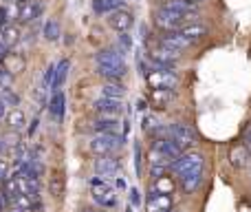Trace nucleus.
I'll return each mask as SVG.
<instances>
[{"label":"nucleus","mask_w":251,"mask_h":212,"mask_svg":"<svg viewBox=\"0 0 251 212\" xmlns=\"http://www.w3.org/2000/svg\"><path fill=\"white\" fill-rule=\"evenodd\" d=\"M181 183H183V190H185V192L199 190V186L203 183V168H196V170H192V173L183 175Z\"/></svg>","instance_id":"nucleus-18"},{"label":"nucleus","mask_w":251,"mask_h":212,"mask_svg":"<svg viewBox=\"0 0 251 212\" xmlns=\"http://www.w3.org/2000/svg\"><path fill=\"white\" fill-rule=\"evenodd\" d=\"M7 204H9L7 195H4V192H2V190H0V212H2L4 208H7Z\"/></svg>","instance_id":"nucleus-39"},{"label":"nucleus","mask_w":251,"mask_h":212,"mask_svg":"<svg viewBox=\"0 0 251 212\" xmlns=\"http://www.w3.org/2000/svg\"><path fill=\"white\" fill-rule=\"evenodd\" d=\"M95 60H97L100 75H104L108 80H122L126 75V71H128L124 53H119L117 49H104V51H100L95 56Z\"/></svg>","instance_id":"nucleus-1"},{"label":"nucleus","mask_w":251,"mask_h":212,"mask_svg":"<svg viewBox=\"0 0 251 212\" xmlns=\"http://www.w3.org/2000/svg\"><path fill=\"white\" fill-rule=\"evenodd\" d=\"M69 69H71V62L69 60H62L60 64H55V80H53V91H60L62 84L66 82V75H69Z\"/></svg>","instance_id":"nucleus-26"},{"label":"nucleus","mask_w":251,"mask_h":212,"mask_svg":"<svg viewBox=\"0 0 251 212\" xmlns=\"http://www.w3.org/2000/svg\"><path fill=\"white\" fill-rule=\"evenodd\" d=\"M249 159H251V152H249V148L245 146H236V148H231L229 151V161H231V166H236V168H243V166H247L249 164Z\"/></svg>","instance_id":"nucleus-20"},{"label":"nucleus","mask_w":251,"mask_h":212,"mask_svg":"<svg viewBox=\"0 0 251 212\" xmlns=\"http://www.w3.org/2000/svg\"><path fill=\"white\" fill-rule=\"evenodd\" d=\"M168 137H172L174 142L183 148V151L196 144L194 128H192V126H187V124H183V121H174V124L168 126Z\"/></svg>","instance_id":"nucleus-6"},{"label":"nucleus","mask_w":251,"mask_h":212,"mask_svg":"<svg viewBox=\"0 0 251 212\" xmlns=\"http://www.w3.org/2000/svg\"><path fill=\"white\" fill-rule=\"evenodd\" d=\"M124 0H93V11L104 16V13H113L117 9H122Z\"/></svg>","instance_id":"nucleus-22"},{"label":"nucleus","mask_w":251,"mask_h":212,"mask_svg":"<svg viewBox=\"0 0 251 212\" xmlns=\"http://www.w3.org/2000/svg\"><path fill=\"white\" fill-rule=\"evenodd\" d=\"M172 190H174V182H172V177H168V175L156 177L154 186H152V192H159V195H172Z\"/></svg>","instance_id":"nucleus-27"},{"label":"nucleus","mask_w":251,"mask_h":212,"mask_svg":"<svg viewBox=\"0 0 251 212\" xmlns=\"http://www.w3.org/2000/svg\"><path fill=\"white\" fill-rule=\"evenodd\" d=\"M4 121L9 124V128H13V130H20L22 126L26 124V117H25V113L20 111V108H9V113H7V117H4Z\"/></svg>","instance_id":"nucleus-25"},{"label":"nucleus","mask_w":251,"mask_h":212,"mask_svg":"<svg viewBox=\"0 0 251 212\" xmlns=\"http://www.w3.org/2000/svg\"><path fill=\"white\" fill-rule=\"evenodd\" d=\"M183 22H185V18H183L178 11H172V9L159 7L154 11V25L159 27L163 33H165V31H176Z\"/></svg>","instance_id":"nucleus-7"},{"label":"nucleus","mask_w":251,"mask_h":212,"mask_svg":"<svg viewBox=\"0 0 251 212\" xmlns=\"http://www.w3.org/2000/svg\"><path fill=\"white\" fill-rule=\"evenodd\" d=\"M62 29H60V22L57 20H47V25H44V38L51 40V42H55L57 38H60Z\"/></svg>","instance_id":"nucleus-30"},{"label":"nucleus","mask_w":251,"mask_h":212,"mask_svg":"<svg viewBox=\"0 0 251 212\" xmlns=\"http://www.w3.org/2000/svg\"><path fill=\"white\" fill-rule=\"evenodd\" d=\"M101 93H104L106 97H115V100H124L126 95V89L122 84L117 82V80H110V82L104 84V89H101Z\"/></svg>","instance_id":"nucleus-28"},{"label":"nucleus","mask_w":251,"mask_h":212,"mask_svg":"<svg viewBox=\"0 0 251 212\" xmlns=\"http://www.w3.org/2000/svg\"><path fill=\"white\" fill-rule=\"evenodd\" d=\"M93 128L97 130V133H119V128H122V124H119L117 117H110V115H104L101 120L93 121Z\"/></svg>","instance_id":"nucleus-19"},{"label":"nucleus","mask_w":251,"mask_h":212,"mask_svg":"<svg viewBox=\"0 0 251 212\" xmlns=\"http://www.w3.org/2000/svg\"><path fill=\"white\" fill-rule=\"evenodd\" d=\"M82 212H101V210H97V208H84Z\"/></svg>","instance_id":"nucleus-42"},{"label":"nucleus","mask_w":251,"mask_h":212,"mask_svg":"<svg viewBox=\"0 0 251 212\" xmlns=\"http://www.w3.org/2000/svg\"><path fill=\"white\" fill-rule=\"evenodd\" d=\"M7 53H9V49L4 47L2 40H0V64H2V60H4V56H7Z\"/></svg>","instance_id":"nucleus-40"},{"label":"nucleus","mask_w":251,"mask_h":212,"mask_svg":"<svg viewBox=\"0 0 251 212\" xmlns=\"http://www.w3.org/2000/svg\"><path fill=\"white\" fill-rule=\"evenodd\" d=\"M0 100H2L9 108H16L20 104V97H18V93L11 91V87H0Z\"/></svg>","instance_id":"nucleus-29"},{"label":"nucleus","mask_w":251,"mask_h":212,"mask_svg":"<svg viewBox=\"0 0 251 212\" xmlns=\"http://www.w3.org/2000/svg\"><path fill=\"white\" fill-rule=\"evenodd\" d=\"M7 113H9V106H7V104H4V102H2V100H0V121H2V120H4V117H7Z\"/></svg>","instance_id":"nucleus-38"},{"label":"nucleus","mask_w":251,"mask_h":212,"mask_svg":"<svg viewBox=\"0 0 251 212\" xmlns=\"http://www.w3.org/2000/svg\"><path fill=\"white\" fill-rule=\"evenodd\" d=\"M95 111L100 113V115H110V117H117L119 113H122V100H115V97H101V100H97L95 104Z\"/></svg>","instance_id":"nucleus-14"},{"label":"nucleus","mask_w":251,"mask_h":212,"mask_svg":"<svg viewBox=\"0 0 251 212\" xmlns=\"http://www.w3.org/2000/svg\"><path fill=\"white\" fill-rule=\"evenodd\" d=\"M152 148H156V151H159L161 155H163L165 159L170 161V164H172V161L176 159V157H181L183 152H185L181 146H178L176 142H174L172 137H161V139H154V146H152Z\"/></svg>","instance_id":"nucleus-9"},{"label":"nucleus","mask_w":251,"mask_h":212,"mask_svg":"<svg viewBox=\"0 0 251 212\" xmlns=\"http://www.w3.org/2000/svg\"><path fill=\"white\" fill-rule=\"evenodd\" d=\"M161 44H165V47H170V49H176V51H183L185 47H190L187 40L178 33V29L176 31H165V33L161 35Z\"/></svg>","instance_id":"nucleus-17"},{"label":"nucleus","mask_w":251,"mask_h":212,"mask_svg":"<svg viewBox=\"0 0 251 212\" xmlns=\"http://www.w3.org/2000/svg\"><path fill=\"white\" fill-rule=\"evenodd\" d=\"M203 161H205V157L201 155V152L190 151V152H183L181 157H176V159L170 164V168H172L178 177H183V175L192 173V170H196V168H203Z\"/></svg>","instance_id":"nucleus-4"},{"label":"nucleus","mask_w":251,"mask_h":212,"mask_svg":"<svg viewBox=\"0 0 251 212\" xmlns=\"http://www.w3.org/2000/svg\"><path fill=\"white\" fill-rule=\"evenodd\" d=\"M178 33L187 40V44H196L207 35V27L201 25V22H190V25H181L178 27Z\"/></svg>","instance_id":"nucleus-11"},{"label":"nucleus","mask_w":251,"mask_h":212,"mask_svg":"<svg viewBox=\"0 0 251 212\" xmlns=\"http://www.w3.org/2000/svg\"><path fill=\"white\" fill-rule=\"evenodd\" d=\"M187 2H190V4H194V7H196V4H199V2H203V0H187Z\"/></svg>","instance_id":"nucleus-43"},{"label":"nucleus","mask_w":251,"mask_h":212,"mask_svg":"<svg viewBox=\"0 0 251 212\" xmlns=\"http://www.w3.org/2000/svg\"><path fill=\"white\" fill-rule=\"evenodd\" d=\"M108 25L113 27L117 33H126V31H130L132 29V25H134V16L130 11H124V9H117V11H113V13H108Z\"/></svg>","instance_id":"nucleus-10"},{"label":"nucleus","mask_w":251,"mask_h":212,"mask_svg":"<svg viewBox=\"0 0 251 212\" xmlns=\"http://www.w3.org/2000/svg\"><path fill=\"white\" fill-rule=\"evenodd\" d=\"M134 157H137V159H134V168H137V175L141 173V148L139 146H134Z\"/></svg>","instance_id":"nucleus-36"},{"label":"nucleus","mask_w":251,"mask_h":212,"mask_svg":"<svg viewBox=\"0 0 251 212\" xmlns=\"http://www.w3.org/2000/svg\"><path fill=\"white\" fill-rule=\"evenodd\" d=\"M130 201H132L134 208H137L139 201H141V199H139V190H137V188H130Z\"/></svg>","instance_id":"nucleus-37"},{"label":"nucleus","mask_w":251,"mask_h":212,"mask_svg":"<svg viewBox=\"0 0 251 212\" xmlns=\"http://www.w3.org/2000/svg\"><path fill=\"white\" fill-rule=\"evenodd\" d=\"M161 128L159 120H156L154 115H143V130H148V133H156V130Z\"/></svg>","instance_id":"nucleus-31"},{"label":"nucleus","mask_w":251,"mask_h":212,"mask_svg":"<svg viewBox=\"0 0 251 212\" xmlns=\"http://www.w3.org/2000/svg\"><path fill=\"white\" fill-rule=\"evenodd\" d=\"M2 27H4V22H2V20H0V31H2Z\"/></svg>","instance_id":"nucleus-45"},{"label":"nucleus","mask_w":251,"mask_h":212,"mask_svg":"<svg viewBox=\"0 0 251 212\" xmlns=\"http://www.w3.org/2000/svg\"><path fill=\"white\" fill-rule=\"evenodd\" d=\"M9 212H25V210H20V208H16V206H13V208L9 210Z\"/></svg>","instance_id":"nucleus-44"},{"label":"nucleus","mask_w":251,"mask_h":212,"mask_svg":"<svg viewBox=\"0 0 251 212\" xmlns=\"http://www.w3.org/2000/svg\"><path fill=\"white\" fill-rule=\"evenodd\" d=\"M245 146H247L249 152H251V128L247 130V133H245Z\"/></svg>","instance_id":"nucleus-41"},{"label":"nucleus","mask_w":251,"mask_h":212,"mask_svg":"<svg viewBox=\"0 0 251 212\" xmlns=\"http://www.w3.org/2000/svg\"><path fill=\"white\" fill-rule=\"evenodd\" d=\"M51 192H53V197H60L62 195V179L60 177H53L51 179Z\"/></svg>","instance_id":"nucleus-33"},{"label":"nucleus","mask_w":251,"mask_h":212,"mask_svg":"<svg viewBox=\"0 0 251 212\" xmlns=\"http://www.w3.org/2000/svg\"><path fill=\"white\" fill-rule=\"evenodd\" d=\"M119 168H122V164H119V159L113 155L100 157V159L95 161V173L100 175V177H113V175L119 173Z\"/></svg>","instance_id":"nucleus-13"},{"label":"nucleus","mask_w":251,"mask_h":212,"mask_svg":"<svg viewBox=\"0 0 251 212\" xmlns=\"http://www.w3.org/2000/svg\"><path fill=\"white\" fill-rule=\"evenodd\" d=\"M146 78H148V84H150L152 89L154 87L176 89V84H178V78H176V73H174L172 69H152Z\"/></svg>","instance_id":"nucleus-8"},{"label":"nucleus","mask_w":251,"mask_h":212,"mask_svg":"<svg viewBox=\"0 0 251 212\" xmlns=\"http://www.w3.org/2000/svg\"><path fill=\"white\" fill-rule=\"evenodd\" d=\"M91 192H93V199H95L101 208H115V206H117V195H115L113 186L106 183L100 175H97L95 179H91Z\"/></svg>","instance_id":"nucleus-3"},{"label":"nucleus","mask_w":251,"mask_h":212,"mask_svg":"<svg viewBox=\"0 0 251 212\" xmlns=\"http://www.w3.org/2000/svg\"><path fill=\"white\" fill-rule=\"evenodd\" d=\"M172 100H174V89L154 87V89H150V93H148V102H150V106H154V108H168Z\"/></svg>","instance_id":"nucleus-12"},{"label":"nucleus","mask_w":251,"mask_h":212,"mask_svg":"<svg viewBox=\"0 0 251 212\" xmlns=\"http://www.w3.org/2000/svg\"><path fill=\"white\" fill-rule=\"evenodd\" d=\"M0 40H2V44L7 49L16 47V44L20 42V31H18V27H13V25L2 27V31H0Z\"/></svg>","instance_id":"nucleus-23"},{"label":"nucleus","mask_w":251,"mask_h":212,"mask_svg":"<svg viewBox=\"0 0 251 212\" xmlns=\"http://www.w3.org/2000/svg\"><path fill=\"white\" fill-rule=\"evenodd\" d=\"M122 144H124V135L119 133H97V137H93L91 142V151L97 157H106V155H113Z\"/></svg>","instance_id":"nucleus-2"},{"label":"nucleus","mask_w":251,"mask_h":212,"mask_svg":"<svg viewBox=\"0 0 251 212\" xmlns=\"http://www.w3.org/2000/svg\"><path fill=\"white\" fill-rule=\"evenodd\" d=\"M119 44H122V47H124V51H128V49L132 47V40H130L128 31H126V33H119Z\"/></svg>","instance_id":"nucleus-34"},{"label":"nucleus","mask_w":251,"mask_h":212,"mask_svg":"<svg viewBox=\"0 0 251 212\" xmlns=\"http://www.w3.org/2000/svg\"><path fill=\"white\" fill-rule=\"evenodd\" d=\"M178 58H181V51L170 49V47H165V44H159L156 49L150 51V60H152V64H154V69H172L178 62Z\"/></svg>","instance_id":"nucleus-5"},{"label":"nucleus","mask_w":251,"mask_h":212,"mask_svg":"<svg viewBox=\"0 0 251 212\" xmlns=\"http://www.w3.org/2000/svg\"><path fill=\"white\" fill-rule=\"evenodd\" d=\"M2 66L9 71V73H20V71H25V58L18 56V53H7L2 60Z\"/></svg>","instance_id":"nucleus-21"},{"label":"nucleus","mask_w":251,"mask_h":212,"mask_svg":"<svg viewBox=\"0 0 251 212\" xmlns=\"http://www.w3.org/2000/svg\"><path fill=\"white\" fill-rule=\"evenodd\" d=\"M64 104H66L64 93H62V91H55V93H53L51 104H49V111H51V115L55 117V120H62V117H64Z\"/></svg>","instance_id":"nucleus-24"},{"label":"nucleus","mask_w":251,"mask_h":212,"mask_svg":"<svg viewBox=\"0 0 251 212\" xmlns=\"http://www.w3.org/2000/svg\"><path fill=\"white\" fill-rule=\"evenodd\" d=\"M9 177V161L4 157H0V179Z\"/></svg>","instance_id":"nucleus-35"},{"label":"nucleus","mask_w":251,"mask_h":212,"mask_svg":"<svg viewBox=\"0 0 251 212\" xmlns=\"http://www.w3.org/2000/svg\"><path fill=\"white\" fill-rule=\"evenodd\" d=\"M172 197L159 195V192H150L148 197V212H170L172 210Z\"/></svg>","instance_id":"nucleus-16"},{"label":"nucleus","mask_w":251,"mask_h":212,"mask_svg":"<svg viewBox=\"0 0 251 212\" xmlns=\"http://www.w3.org/2000/svg\"><path fill=\"white\" fill-rule=\"evenodd\" d=\"M42 11V4L38 0H20V11H18V20L22 22H33Z\"/></svg>","instance_id":"nucleus-15"},{"label":"nucleus","mask_w":251,"mask_h":212,"mask_svg":"<svg viewBox=\"0 0 251 212\" xmlns=\"http://www.w3.org/2000/svg\"><path fill=\"white\" fill-rule=\"evenodd\" d=\"M13 84V73H9L2 64H0V87H11Z\"/></svg>","instance_id":"nucleus-32"}]
</instances>
